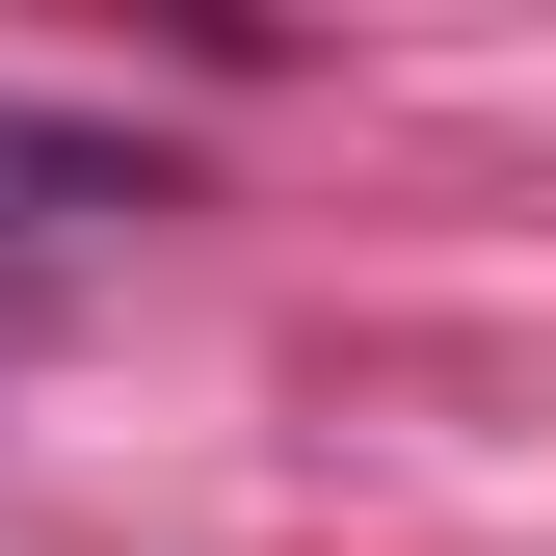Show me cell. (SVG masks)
I'll return each mask as SVG.
<instances>
[{"instance_id":"6da1fadb","label":"cell","mask_w":556,"mask_h":556,"mask_svg":"<svg viewBox=\"0 0 556 556\" xmlns=\"http://www.w3.org/2000/svg\"><path fill=\"white\" fill-rule=\"evenodd\" d=\"M80 213H160V186H132L106 132H27V106H0V239H80Z\"/></svg>"}]
</instances>
